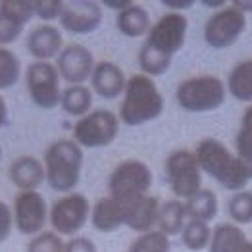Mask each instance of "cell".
Returning <instances> with one entry per match:
<instances>
[{
  "label": "cell",
  "mask_w": 252,
  "mask_h": 252,
  "mask_svg": "<svg viewBox=\"0 0 252 252\" xmlns=\"http://www.w3.org/2000/svg\"><path fill=\"white\" fill-rule=\"evenodd\" d=\"M189 20L181 12H168L152 23L145 42L139 50L141 73L148 77H160L171 67L175 54L185 46Z\"/></svg>",
  "instance_id": "1"
},
{
  "label": "cell",
  "mask_w": 252,
  "mask_h": 252,
  "mask_svg": "<svg viewBox=\"0 0 252 252\" xmlns=\"http://www.w3.org/2000/svg\"><path fill=\"white\" fill-rule=\"evenodd\" d=\"M122 106L118 118L129 127L145 126L162 116L166 100L156 87L154 79L145 73H135L127 79L126 91L122 94Z\"/></svg>",
  "instance_id": "2"
},
{
  "label": "cell",
  "mask_w": 252,
  "mask_h": 252,
  "mask_svg": "<svg viewBox=\"0 0 252 252\" xmlns=\"http://www.w3.org/2000/svg\"><path fill=\"white\" fill-rule=\"evenodd\" d=\"M192 152L196 156V162L202 169V173H208L223 189L231 190V192L247 189L251 179L243 168V164L220 139H214V137L202 139Z\"/></svg>",
  "instance_id": "3"
},
{
  "label": "cell",
  "mask_w": 252,
  "mask_h": 252,
  "mask_svg": "<svg viewBox=\"0 0 252 252\" xmlns=\"http://www.w3.org/2000/svg\"><path fill=\"white\" fill-rule=\"evenodd\" d=\"M42 166L50 189L65 194L73 192L81 179L83 148L71 139H58L46 148Z\"/></svg>",
  "instance_id": "4"
},
{
  "label": "cell",
  "mask_w": 252,
  "mask_h": 252,
  "mask_svg": "<svg viewBox=\"0 0 252 252\" xmlns=\"http://www.w3.org/2000/svg\"><path fill=\"white\" fill-rule=\"evenodd\" d=\"M227 96L225 83L216 75L187 77L175 89V100L179 108L190 114H208L221 108Z\"/></svg>",
  "instance_id": "5"
},
{
  "label": "cell",
  "mask_w": 252,
  "mask_h": 252,
  "mask_svg": "<svg viewBox=\"0 0 252 252\" xmlns=\"http://www.w3.org/2000/svg\"><path fill=\"white\" fill-rule=\"evenodd\" d=\"M152 187V169L141 160H124L112 169L108 179L110 196L126 204L139 196L148 194Z\"/></svg>",
  "instance_id": "6"
},
{
  "label": "cell",
  "mask_w": 252,
  "mask_h": 252,
  "mask_svg": "<svg viewBox=\"0 0 252 252\" xmlns=\"http://www.w3.org/2000/svg\"><path fill=\"white\" fill-rule=\"evenodd\" d=\"M120 124L118 114L112 110H91L73 126V141L81 148L110 147L120 135Z\"/></svg>",
  "instance_id": "7"
},
{
  "label": "cell",
  "mask_w": 252,
  "mask_h": 252,
  "mask_svg": "<svg viewBox=\"0 0 252 252\" xmlns=\"http://www.w3.org/2000/svg\"><path fill=\"white\" fill-rule=\"evenodd\" d=\"M166 177L177 200H189L202 189V169L192 150L179 148L166 158Z\"/></svg>",
  "instance_id": "8"
},
{
  "label": "cell",
  "mask_w": 252,
  "mask_h": 252,
  "mask_svg": "<svg viewBox=\"0 0 252 252\" xmlns=\"http://www.w3.org/2000/svg\"><path fill=\"white\" fill-rule=\"evenodd\" d=\"M91 220V202L81 192H67L62 198L52 202V208L48 210V221L52 225V231L60 237H77Z\"/></svg>",
  "instance_id": "9"
},
{
  "label": "cell",
  "mask_w": 252,
  "mask_h": 252,
  "mask_svg": "<svg viewBox=\"0 0 252 252\" xmlns=\"http://www.w3.org/2000/svg\"><path fill=\"white\" fill-rule=\"evenodd\" d=\"M60 73L52 62H33L25 69V87L33 104L41 110H54L60 106Z\"/></svg>",
  "instance_id": "10"
},
{
  "label": "cell",
  "mask_w": 252,
  "mask_h": 252,
  "mask_svg": "<svg viewBox=\"0 0 252 252\" xmlns=\"http://www.w3.org/2000/svg\"><path fill=\"white\" fill-rule=\"evenodd\" d=\"M247 31V16L233 6L216 10L204 23V42L214 50L229 48Z\"/></svg>",
  "instance_id": "11"
},
{
  "label": "cell",
  "mask_w": 252,
  "mask_h": 252,
  "mask_svg": "<svg viewBox=\"0 0 252 252\" xmlns=\"http://www.w3.org/2000/svg\"><path fill=\"white\" fill-rule=\"evenodd\" d=\"M14 225L21 235L35 237L48 221L46 200L39 190H20L14 198Z\"/></svg>",
  "instance_id": "12"
},
{
  "label": "cell",
  "mask_w": 252,
  "mask_h": 252,
  "mask_svg": "<svg viewBox=\"0 0 252 252\" xmlns=\"http://www.w3.org/2000/svg\"><path fill=\"white\" fill-rule=\"evenodd\" d=\"M94 63V56L87 46L69 42L60 50L54 65L60 73V79L67 81V85H85V81L93 75Z\"/></svg>",
  "instance_id": "13"
},
{
  "label": "cell",
  "mask_w": 252,
  "mask_h": 252,
  "mask_svg": "<svg viewBox=\"0 0 252 252\" xmlns=\"http://www.w3.org/2000/svg\"><path fill=\"white\" fill-rule=\"evenodd\" d=\"M60 25L71 35H91L102 23V6L94 0H73L63 2Z\"/></svg>",
  "instance_id": "14"
},
{
  "label": "cell",
  "mask_w": 252,
  "mask_h": 252,
  "mask_svg": "<svg viewBox=\"0 0 252 252\" xmlns=\"http://www.w3.org/2000/svg\"><path fill=\"white\" fill-rule=\"evenodd\" d=\"M27 50L35 62H50L63 48L62 31L52 23H41L27 35Z\"/></svg>",
  "instance_id": "15"
},
{
  "label": "cell",
  "mask_w": 252,
  "mask_h": 252,
  "mask_svg": "<svg viewBox=\"0 0 252 252\" xmlns=\"http://www.w3.org/2000/svg\"><path fill=\"white\" fill-rule=\"evenodd\" d=\"M91 85H93L91 91H94L98 96H102L104 100H114V98L124 94L127 77L118 63L102 60V62L94 63V69L91 75Z\"/></svg>",
  "instance_id": "16"
},
{
  "label": "cell",
  "mask_w": 252,
  "mask_h": 252,
  "mask_svg": "<svg viewBox=\"0 0 252 252\" xmlns=\"http://www.w3.org/2000/svg\"><path fill=\"white\" fill-rule=\"evenodd\" d=\"M158 212H160V200L156 196H152V194L139 196V198L124 204L126 225L139 235L152 231L158 221Z\"/></svg>",
  "instance_id": "17"
},
{
  "label": "cell",
  "mask_w": 252,
  "mask_h": 252,
  "mask_svg": "<svg viewBox=\"0 0 252 252\" xmlns=\"http://www.w3.org/2000/svg\"><path fill=\"white\" fill-rule=\"evenodd\" d=\"M8 177L20 190H37L46 181L44 166L35 156H18L8 168Z\"/></svg>",
  "instance_id": "18"
},
{
  "label": "cell",
  "mask_w": 252,
  "mask_h": 252,
  "mask_svg": "<svg viewBox=\"0 0 252 252\" xmlns=\"http://www.w3.org/2000/svg\"><path fill=\"white\" fill-rule=\"evenodd\" d=\"M91 223L96 231L100 233H114L122 225H126V216H124V204L112 198L110 194L104 198H98L91 206Z\"/></svg>",
  "instance_id": "19"
},
{
  "label": "cell",
  "mask_w": 252,
  "mask_h": 252,
  "mask_svg": "<svg viewBox=\"0 0 252 252\" xmlns=\"http://www.w3.org/2000/svg\"><path fill=\"white\" fill-rule=\"evenodd\" d=\"M116 27L118 31L129 37V39H139V37H147V33L150 31L152 23H150V14L145 6L141 4H131L129 8L118 12L116 18Z\"/></svg>",
  "instance_id": "20"
},
{
  "label": "cell",
  "mask_w": 252,
  "mask_h": 252,
  "mask_svg": "<svg viewBox=\"0 0 252 252\" xmlns=\"http://www.w3.org/2000/svg\"><path fill=\"white\" fill-rule=\"evenodd\" d=\"M247 241H249L247 235L239 225L225 221V223H218L212 229L208 249L210 252H241L243 247L247 245Z\"/></svg>",
  "instance_id": "21"
},
{
  "label": "cell",
  "mask_w": 252,
  "mask_h": 252,
  "mask_svg": "<svg viewBox=\"0 0 252 252\" xmlns=\"http://www.w3.org/2000/svg\"><path fill=\"white\" fill-rule=\"evenodd\" d=\"M185 223H187V214H185L183 200L171 198L160 204L158 221H156L158 231H162L166 237H175V235H181Z\"/></svg>",
  "instance_id": "22"
},
{
  "label": "cell",
  "mask_w": 252,
  "mask_h": 252,
  "mask_svg": "<svg viewBox=\"0 0 252 252\" xmlns=\"http://www.w3.org/2000/svg\"><path fill=\"white\" fill-rule=\"evenodd\" d=\"M60 106L67 116L83 118L93 108V91L87 85H67L62 91Z\"/></svg>",
  "instance_id": "23"
},
{
  "label": "cell",
  "mask_w": 252,
  "mask_h": 252,
  "mask_svg": "<svg viewBox=\"0 0 252 252\" xmlns=\"http://www.w3.org/2000/svg\"><path fill=\"white\" fill-rule=\"evenodd\" d=\"M225 89L235 100L252 104V60H243L233 67Z\"/></svg>",
  "instance_id": "24"
},
{
  "label": "cell",
  "mask_w": 252,
  "mask_h": 252,
  "mask_svg": "<svg viewBox=\"0 0 252 252\" xmlns=\"http://www.w3.org/2000/svg\"><path fill=\"white\" fill-rule=\"evenodd\" d=\"M185 204V214L187 220H196L210 223L218 216V196L212 189H200L194 196L183 202Z\"/></svg>",
  "instance_id": "25"
},
{
  "label": "cell",
  "mask_w": 252,
  "mask_h": 252,
  "mask_svg": "<svg viewBox=\"0 0 252 252\" xmlns=\"http://www.w3.org/2000/svg\"><path fill=\"white\" fill-rule=\"evenodd\" d=\"M212 239L210 223L204 221H196V220H187L183 231H181V243L185 245V249L192 252H200L208 249Z\"/></svg>",
  "instance_id": "26"
},
{
  "label": "cell",
  "mask_w": 252,
  "mask_h": 252,
  "mask_svg": "<svg viewBox=\"0 0 252 252\" xmlns=\"http://www.w3.org/2000/svg\"><path fill=\"white\" fill-rule=\"evenodd\" d=\"M227 214L235 225H247L252 223V190H239L233 192L227 202Z\"/></svg>",
  "instance_id": "27"
},
{
  "label": "cell",
  "mask_w": 252,
  "mask_h": 252,
  "mask_svg": "<svg viewBox=\"0 0 252 252\" xmlns=\"http://www.w3.org/2000/svg\"><path fill=\"white\" fill-rule=\"evenodd\" d=\"M21 77L20 58L6 46H0V91L12 89Z\"/></svg>",
  "instance_id": "28"
},
{
  "label": "cell",
  "mask_w": 252,
  "mask_h": 252,
  "mask_svg": "<svg viewBox=\"0 0 252 252\" xmlns=\"http://www.w3.org/2000/svg\"><path fill=\"white\" fill-rule=\"evenodd\" d=\"M127 252H171V241L162 231L152 229L143 235H137Z\"/></svg>",
  "instance_id": "29"
},
{
  "label": "cell",
  "mask_w": 252,
  "mask_h": 252,
  "mask_svg": "<svg viewBox=\"0 0 252 252\" xmlns=\"http://www.w3.org/2000/svg\"><path fill=\"white\" fill-rule=\"evenodd\" d=\"M0 14L25 27L35 16V4L33 0H2Z\"/></svg>",
  "instance_id": "30"
},
{
  "label": "cell",
  "mask_w": 252,
  "mask_h": 252,
  "mask_svg": "<svg viewBox=\"0 0 252 252\" xmlns=\"http://www.w3.org/2000/svg\"><path fill=\"white\" fill-rule=\"evenodd\" d=\"M235 156L243 164L249 179H252V129L251 127H239L235 135Z\"/></svg>",
  "instance_id": "31"
},
{
  "label": "cell",
  "mask_w": 252,
  "mask_h": 252,
  "mask_svg": "<svg viewBox=\"0 0 252 252\" xmlns=\"http://www.w3.org/2000/svg\"><path fill=\"white\" fill-rule=\"evenodd\" d=\"M63 239L54 231H41L27 243V252H63Z\"/></svg>",
  "instance_id": "32"
},
{
  "label": "cell",
  "mask_w": 252,
  "mask_h": 252,
  "mask_svg": "<svg viewBox=\"0 0 252 252\" xmlns=\"http://www.w3.org/2000/svg\"><path fill=\"white\" fill-rule=\"evenodd\" d=\"M33 4H35V16L46 23L60 20L62 16L63 0H33Z\"/></svg>",
  "instance_id": "33"
},
{
  "label": "cell",
  "mask_w": 252,
  "mask_h": 252,
  "mask_svg": "<svg viewBox=\"0 0 252 252\" xmlns=\"http://www.w3.org/2000/svg\"><path fill=\"white\" fill-rule=\"evenodd\" d=\"M21 33H23V25L0 14V46L8 48V44H12V42H16L20 39Z\"/></svg>",
  "instance_id": "34"
},
{
  "label": "cell",
  "mask_w": 252,
  "mask_h": 252,
  "mask_svg": "<svg viewBox=\"0 0 252 252\" xmlns=\"http://www.w3.org/2000/svg\"><path fill=\"white\" fill-rule=\"evenodd\" d=\"M12 229H14V214H12V208L6 202L0 200V245L10 239Z\"/></svg>",
  "instance_id": "35"
},
{
  "label": "cell",
  "mask_w": 252,
  "mask_h": 252,
  "mask_svg": "<svg viewBox=\"0 0 252 252\" xmlns=\"http://www.w3.org/2000/svg\"><path fill=\"white\" fill-rule=\"evenodd\" d=\"M63 252H98V249L93 239L77 235V237H71L69 241H65Z\"/></svg>",
  "instance_id": "36"
},
{
  "label": "cell",
  "mask_w": 252,
  "mask_h": 252,
  "mask_svg": "<svg viewBox=\"0 0 252 252\" xmlns=\"http://www.w3.org/2000/svg\"><path fill=\"white\" fill-rule=\"evenodd\" d=\"M162 4L173 10V12H181V10H187L194 4V0H162Z\"/></svg>",
  "instance_id": "37"
},
{
  "label": "cell",
  "mask_w": 252,
  "mask_h": 252,
  "mask_svg": "<svg viewBox=\"0 0 252 252\" xmlns=\"http://www.w3.org/2000/svg\"><path fill=\"white\" fill-rule=\"evenodd\" d=\"M100 4L106 6V8H110V10L122 12V10H126V8H129L133 4V0H102Z\"/></svg>",
  "instance_id": "38"
},
{
  "label": "cell",
  "mask_w": 252,
  "mask_h": 252,
  "mask_svg": "<svg viewBox=\"0 0 252 252\" xmlns=\"http://www.w3.org/2000/svg\"><path fill=\"white\" fill-rule=\"evenodd\" d=\"M231 6L237 8L239 12H243L245 16H247V14H252V0H233Z\"/></svg>",
  "instance_id": "39"
},
{
  "label": "cell",
  "mask_w": 252,
  "mask_h": 252,
  "mask_svg": "<svg viewBox=\"0 0 252 252\" xmlns=\"http://www.w3.org/2000/svg\"><path fill=\"white\" fill-rule=\"evenodd\" d=\"M8 124V104L4 100V96L0 94V129Z\"/></svg>",
  "instance_id": "40"
},
{
  "label": "cell",
  "mask_w": 252,
  "mask_h": 252,
  "mask_svg": "<svg viewBox=\"0 0 252 252\" xmlns=\"http://www.w3.org/2000/svg\"><path fill=\"white\" fill-rule=\"evenodd\" d=\"M241 126L251 127V129H252V104L245 110V114H243V118H241Z\"/></svg>",
  "instance_id": "41"
},
{
  "label": "cell",
  "mask_w": 252,
  "mask_h": 252,
  "mask_svg": "<svg viewBox=\"0 0 252 252\" xmlns=\"http://www.w3.org/2000/svg\"><path fill=\"white\" fill-rule=\"evenodd\" d=\"M202 4L206 8H214V10H221L225 6V0H202Z\"/></svg>",
  "instance_id": "42"
},
{
  "label": "cell",
  "mask_w": 252,
  "mask_h": 252,
  "mask_svg": "<svg viewBox=\"0 0 252 252\" xmlns=\"http://www.w3.org/2000/svg\"><path fill=\"white\" fill-rule=\"evenodd\" d=\"M241 252H252V241H251V239L247 241V245L243 247V251H241Z\"/></svg>",
  "instance_id": "43"
},
{
  "label": "cell",
  "mask_w": 252,
  "mask_h": 252,
  "mask_svg": "<svg viewBox=\"0 0 252 252\" xmlns=\"http://www.w3.org/2000/svg\"><path fill=\"white\" fill-rule=\"evenodd\" d=\"M0 160H2V147H0Z\"/></svg>",
  "instance_id": "44"
}]
</instances>
